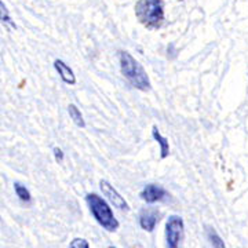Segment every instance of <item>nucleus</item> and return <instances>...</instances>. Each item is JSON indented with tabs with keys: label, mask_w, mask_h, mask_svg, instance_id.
I'll return each mask as SVG.
<instances>
[{
	"label": "nucleus",
	"mask_w": 248,
	"mask_h": 248,
	"mask_svg": "<svg viewBox=\"0 0 248 248\" xmlns=\"http://www.w3.org/2000/svg\"><path fill=\"white\" fill-rule=\"evenodd\" d=\"M119 61H120L122 73L124 75V78L131 83V86L141 91L151 90V80L148 78L146 72L131 54L127 51H120Z\"/></svg>",
	"instance_id": "f257e3e1"
},
{
	"label": "nucleus",
	"mask_w": 248,
	"mask_h": 248,
	"mask_svg": "<svg viewBox=\"0 0 248 248\" xmlns=\"http://www.w3.org/2000/svg\"><path fill=\"white\" fill-rule=\"evenodd\" d=\"M86 203L89 205L90 213L95 218V221L108 232H116L119 229V221L115 218L110 205L97 193H89L86 196Z\"/></svg>",
	"instance_id": "f03ea898"
},
{
	"label": "nucleus",
	"mask_w": 248,
	"mask_h": 248,
	"mask_svg": "<svg viewBox=\"0 0 248 248\" xmlns=\"http://www.w3.org/2000/svg\"><path fill=\"white\" fill-rule=\"evenodd\" d=\"M135 16L148 29H157L164 19V6L161 0H138Z\"/></svg>",
	"instance_id": "7ed1b4c3"
},
{
	"label": "nucleus",
	"mask_w": 248,
	"mask_h": 248,
	"mask_svg": "<svg viewBox=\"0 0 248 248\" xmlns=\"http://www.w3.org/2000/svg\"><path fill=\"white\" fill-rule=\"evenodd\" d=\"M182 233H184V219L178 215H171L166 223L167 248H178Z\"/></svg>",
	"instance_id": "20e7f679"
},
{
	"label": "nucleus",
	"mask_w": 248,
	"mask_h": 248,
	"mask_svg": "<svg viewBox=\"0 0 248 248\" xmlns=\"http://www.w3.org/2000/svg\"><path fill=\"white\" fill-rule=\"evenodd\" d=\"M99 187H101L102 193L107 196L108 200L113 204L115 207H117L119 210H123V211H128V210H130V205L125 202V199H124L123 196L120 195L115 187H113V185H110L108 181L102 179V181L99 182Z\"/></svg>",
	"instance_id": "39448f33"
},
{
	"label": "nucleus",
	"mask_w": 248,
	"mask_h": 248,
	"mask_svg": "<svg viewBox=\"0 0 248 248\" xmlns=\"http://www.w3.org/2000/svg\"><path fill=\"white\" fill-rule=\"evenodd\" d=\"M167 196V192L159 185L155 184H149L146 185L141 192V199L148 204H153L156 202H160L161 199H164Z\"/></svg>",
	"instance_id": "423d86ee"
},
{
	"label": "nucleus",
	"mask_w": 248,
	"mask_h": 248,
	"mask_svg": "<svg viewBox=\"0 0 248 248\" xmlns=\"http://www.w3.org/2000/svg\"><path fill=\"white\" fill-rule=\"evenodd\" d=\"M159 217L160 214L156 210H152V208L142 211L141 215H140V225H141L142 229L146 232L155 231V228L159 222Z\"/></svg>",
	"instance_id": "0eeeda50"
},
{
	"label": "nucleus",
	"mask_w": 248,
	"mask_h": 248,
	"mask_svg": "<svg viewBox=\"0 0 248 248\" xmlns=\"http://www.w3.org/2000/svg\"><path fill=\"white\" fill-rule=\"evenodd\" d=\"M54 68H55V71L58 72V75L61 76L63 83H66L69 86L76 84V76L72 71V68H69V65H66L62 60H55L54 61Z\"/></svg>",
	"instance_id": "6e6552de"
},
{
	"label": "nucleus",
	"mask_w": 248,
	"mask_h": 248,
	"mask_svg": "<svg viewBox=\"0 0 248 248\" xmlns=\"http://www.w3.org/2000/svg\"><path fill=\"white\" fill-rule=\"evenodd\" d=\"M152 137H153V140L160 145V152H161V153H160V157H161V159H166L170 153L169 140H167V138H164V137L160 134V131L157 130V127H156V125L152 128Z\"/></svg>",
	"instance_id": "1a4fd4ad"
},
{
	"label": "nucleus",
	"mask_w": 248,
	"mask_h": 248,
	"mask_svg": "<svg viewBox=\"0 0 248 248\" xmlns=\"http://www.w3.org/2000/svg\"><path fill=\"white\" fill-rule=\"evenodd\" d=\"M68 112H69V116H71V119L73 120V123L76 124L78 127H80V128H84L86 127V122L83 119V115H81L79 108L76 107V105H73V104H71L68 107Z\"/></svg>",
	"instance_id": "9d476101"
},
{
	"label": "nucleus",
	"mask_w": 248,
	"mask_h": 248,
	"mask_svg": "<svg viewBox=\"0 0 248 248\" xmlns=\"http://www.w3.org/2000/svg\"><path fill=\"white\" fill-rule=\"evenodd\" d=\"M207 237L210 240V243H211V246L213 248H226L225 246V243H223V240L221 239V236L215 232V229L213 228H208L207 229Z\"/></svg>",
	"instance_id": "9b49d317"
},
{
	"label": "nucleus",
	"mask_w": 248,
	"mask_h": 248,
	"mask_svg": "<svg viewBox=\"0 0 248 248\" xmlns=\"http://www.w3.org/2000/svg\"><path fill=\"white\" fill-rule=\"evenodd\" d=\"M14 190L16 193L19 197L21 202H25V203H29L32 200V196H31V192L28 190V187H25V185L19 184V182H14Z\"/></svg>",
	"instance_id": "f8f14e48"
},
{
	"label": "nucleus",
	"mask_w": 248,
	"mask_h": 248,
	"mask_svg": "<svg viewBox=\"0 0 248 248\" xmlns=\"http://www.w3.org/2000/svg\"><path fill=\"white\" fill-rule=\"evenodd\" d=\"M0 7H1V22H3L4 25H9V27L11 28H16V24L11 21L9 13H7V9H6V6L1 3V4H0Z\"/></svg>",
	"instance_id": "ddd939ff"
},
{
	"label": "nucleus",
	"mask_w": 248,
	"mask_h": 248,
	"mask_svg": "<svg viewBox=\"0 0 248 248\" xmlns=\"http://www.w3.org/2000/svg\"><path fill=\"white\" fill-rule=\"evenodd\" d=\"M69 248H90L89 241L86 239H81V237H76L71 241Z\"/></svg>",
	"instance_id": "4468645a"
},
{
	"label": "nucleus",
	"mask_w": 248,
	"mask_h": 248,
	"mask_svg": "<svg viewBox=\"0 0 248 248\" xmlns=\"http://www.w3.org/2000/svg\"><path fill=\"white\" fill-rule=\"evenodd\" d=\"M54 156H55V160L58 161V163H61L62 160H63V153L60 148H54Z\"/></svg>",
	"instance_id": "2eb2a0df"
},
{
	"label": "nucleus",
	"mask_w": 248,
	"mask_h": 248,
	"mask_svg": "<svg viewBox=\"0 0 248 248\" xmlns=\"http://www.w3.org/2000/svg\"><path fill=\"white\" fill-rule=\"evenodd\" d=\"M109 248H116V247H113V246H109Z\"/></svg>",
	"instance_id": "dca6fc26"
}]
</instances>
